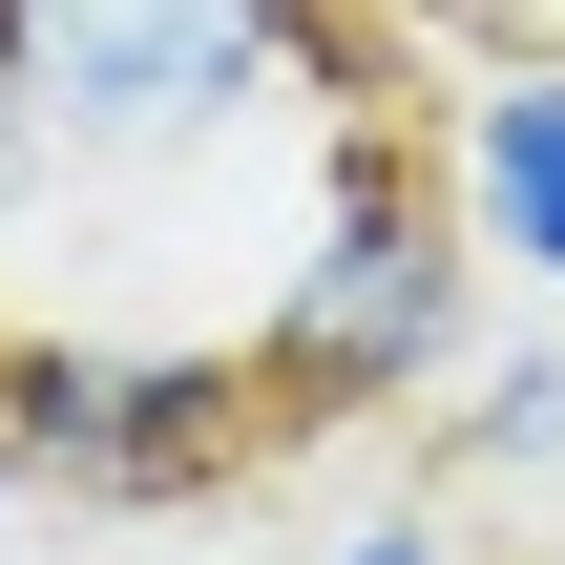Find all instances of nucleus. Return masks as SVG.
Masks as SVG:
<instances>
[{
    "label": "nucleus",
    "mask_w": 565,
    "mask_h": 565,
    "mask_svg": "<svg viewBox=\"0 0 565 565\" xmlns=\"http://www.w3.org/2000/svg\"><path fill=\"white\" fill-rule=\"evenodd\" d=\"M461 356H482V252H461V210H440V189H398V168L335 126L315 231H294V273L252 294V398H273V440L419 419Z\"/></svg>",
    "instance_id": "nucleus-2"
},
{
    "label": "nucleus",
    "mask_w": 565,
    "mask_h": 565,
    "mask_svg": "<svg viewBox=\"0 0 565 565\" xmlns=\"http://www.w3.org/2000/svg\"><path fill=\"white\" fill-rule=\"evenodd\" d=\"M315 565H461V482H377V503H335Z\"/></svg>",
    "instance_id": "nucleus-6"
},
{
    "label": "nucleus",
    "mask_w": 565,
    "mask_h": 565,
    "mask_svg": "<svg viewBox=\"0 0 565 565\" xmlns=\"http://www.w3.org/2000/svg\"><path fill=\"white\" fill-rule=\"evenodd\" d=\"M440 210H461L482 294H524V315H565V63H503V84H461V147H440Z\"/></svg>",
    "instance_id": "nucleus-4"
},
{
    "label": "nucleus",
    "mask_w": 565,
    "mask_h": 565,
    "mask_svg": "<svg viewBox=\"0 0 565 565\" xmlns=\"http://www.w3.org/2000/svg\"><path fill=\"white\" fill-rule=\"evenodd\" d=\"M0 545H21V461H0Z\"/></svg>",
    "instance_id": "nucleus-7"
},
{
    "label": "nucleus",
    "mask_w": 565,
    "mask_h": 565,
    "mask_svg": "<svg viewBox=\"0 0 565 565\" xmlns=\"http://www.w3.org/2000/svg\"><path fill=\"white\" fill-rule=\"evenodd\" d=\"M545 565H565V545H545Z\"/></svg>",
    "instance_id": "nucleus-8"
},
{
    "label": "nucleus",
    "mask_w": 565,
    "mask_h": 565,
    "mask_svg": "<svg viewBox=\"0 0 565 565\" xmlns=\"http://www.w3.org/2000/svg\"><path fill=\"white\" fill-rule=\"evenodd\" d=\"M440 461L482 482V503H565V315H524V335H482L461 377H440Z\"/></svg>",
    "instance_id": "nucleus-5"
},
{
    "label": "nucleus",
    "mask_w": 565,
    "mask_h": 565,
    "mask_svg": "<svg viewBox=\"0 0 565 565\" xmlns=\"http://www.w3.org/2000/svg\"><path fill=\"white\" fill-rule=\"evenodd\" d=\"M294 105H356L335 0H0V231L42 189H189Z\"/></svg>",
    "instance_id": "nucleus-1"
},
{
    "label": "nucleus",
    "mask_w": 565,
    "mask_h": 565,
    "mask_svg": "<svg viewBox=\"0 0 565 565\" xmlns=\"http://www.w3.org/2000/svg\"><path fill=\"white\" fill-rule=\"evenodd\" d=\"M0 461L21 503H105V524H168V503H231L273 461V398L231 335H0Z\"/></svg>",
    "instance_id": "nucleus-3"
}]
</instances>
